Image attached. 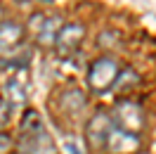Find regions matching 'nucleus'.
Returning <instances> with one entry per match:
<instances>
[{
  "label": "nucleus",
  "mask_w": 156,
  "mask_h": 154,
  "mask_svg": "<svg viewBox=\"0 0 156 154\" xmlns=\"http://www.w3.org/2000/svg\"><path fill=\"white\" fill-rule=\"evenodd\" d=\"M19 149L21 154H38L43 152V147L45 149H52V142H50V135L45 130V126L40 121L38 112H33L29 109L24 119H21V128H19Z\"/></svg>",
  "instance_id": "f257e3e1"
},
{
  "label": "nucleus",
  "mask_w": 156,
  "mask_h": 154,
  "mask_svg": "<svg viewBox=\"0 0 156 154\" xmlns=\"http://www.w3.org/2000/svg\"><path fill=\"white\" fill-rule=\"evenodd\" d=\"M111 123L121 128V130H126V133H135L140 135L142 133V128H144L147 119H144V109L140 107V102L135 100H128V97H121L114 109H111Z\"/></svg>",
  "instance_id": "f03ea898"
},
{
  "label": "nucleus",
  "mask_w": 156,
  "mask_h": 154,
  "mask_svg": "<svg viewBox=\"0 0 156 154\" xmlns=\"http://www.w3.org/2000/svg\"><path fill=\"white\" fill-rule=\"evenodd\" d=\"M118 71H121V67H118V62L114 57H99V59H95V62L90 64V69H88V76H85L88 88L92 90V93H97V95L107 93L109 88H114Z\"/></svg>",
  "instance_id": "7ed1b4c3"
},
{
  "label": "nucleus",
  "mask_w": 156,
  "mask_h": 154,
  "mask_svg": "<svg viewBox=\"0 0 156 154\" xmlns=\"http://www.w3.org/2000/svg\"><path fill=\"white\" fill-rule=\"evenodd\" d=\"M111 116H109L107 109H97L95 114L88 119V123H85V145H88V149L92 152H97V149H104V145H107V138H109V130H111Z\"/></svg>",
  "instance_id": "20e7f679"
},
{
  "label": "nucleus",
  "mask_w": 156,
  "mask_h": 154,
  "mask_svg": "<svg viewBox=\"0 0 156 154\" xmlns=\"http://www.w3.org/2000/svg\"><path fill=\"white\" fill-rule=\"evenodd\" d=\"M140 149H142L140 135L126 133V130H121L116 126H111L107 145H104V152H109V154H140Z\"/></svg>",
  "instance_id": "39448f33"
},
{
  "label": "nucleus",
  "mask_w": 156,
  "mask_h": 154,
  "mask_svg": "<svg viewBox=\"0 0 156 154\" xmlns=\"http://www.w3.org/2000/svg\"><path fill=\"white\" fill-rule=\"evenodd\" d=\"M31 26L36 29V40H38V45L48 48V45H55V38H57L59 29H62L64 24H62V17H59V14H55V17L33 14V17H31Z\"/></svg>",
  "instance_id": "423d86ee"
},
{
  "label": "nucleus",
  "mask_w": 156,
  "mask_h": 154,
  "mask_svg": "<svg viewBox=\"0 0 156 154\" xmlns=\"http://www.w3.org/2000/svg\"><path fill=\"white\" fill-rule=\"evenodd\" d=\"M85 38V26L83 24H64L59 29L57 38H55V48L59 55H71L80 48V43Z\"/></svg>",
  "instance_id": "0eeeda50"
},
{
  "label": "nucleus",
  "mask_w": 156,
  "mask_h": 154,
  "mask_svg": "<svg viewBox=\"0 0 156 154\" xmlns=\"http://www.w3.org/2000/svg\"><path fill=\"white\" fill-rule=\"evenodd\" d=\"M24 38V29L14 21H2L0 24V55H7L17 48Z\"/></svg>",
  "instance_id": "6e6552de"
},
{
  "label": "nucleus",
  "mask_w": 156,
  "mask_h": 154,
  "mask_svg": "<svg viewBox=\"0 0 156 154\" xmlns=\"http://www.w3.org/2000/svg\"><path fill=\"white\" fill-rule=\"evenodd\" d=\"M59 107H62L64 114L78 116L83 109H85V93L78 90V88H69V90H64L62 97H59Z\"/></svg>",
  "instance_id": "1a4fd4ad"
},
{
  "label": "nucleus",
  "mask_w": 156,
  "mask_h": 154,
  "mask_svg": "<svg viewBox=\"0 0 156 154\" xmlns=\"http://www.w3.org/2000/svg\"><path fill=\"white\" fill-rule=\"evenodd\" d=\"M2 100H5L10 107H21L24 102H26V90L21 88L19 81L10 78V81L5 83V97H2Z\"/></svg>",
  "instance_id": "9d476101"
},
{
  "label": "nucleus",
  "mask_w": 156,
  "mask_h": 154,
  "mask_svg": "<svg viewBox=\"0 0 156 154\" xmlns=\"http://www.w3.org/2000/svg\"><path fill=\"white\" fill-rule=\"evenodd\" d=\"M137 83H140V76H137L135 69H121V71H118V76H116V83H114V88L123 93V90L135 88Z\"/></svg>",
  "instance_id": "9b49d317"
},
{
  "label": "nucleus",
  "mask_w": 156,
  "mask_h": 154,
  "mask_svg": "<svg viewBox=\"0 0 156 154\" xmlns=\"http://www.w3.org/2000/svg\"><path fill=\"white\" fill-rule=\"evenodd\" d=\"M10 112H12V107L0 97V128H5V126L10 123Z\"/></svg>",
  "instance_id": "f8f14e48"
},
{
  "label": "nucleus",
  "mask_w": 156,
  "mask_h": 154,
  "mask_svg": "<svg viewBox=\"0 0 156 154\" xmlns=\"http://www.w3.org/2000/svg\"><path fill=\"white\" fill-rule=\"evenodd\" d=\"M10 147H12V138L5 135V133H0V154H5Z\"/></svg>",
  "instance_id": "ddd939ff"
},
{
  "label": "nucleus",
  "mask_w": 156,
  "mask_h": 154,
  "mask_svg": "<svg viewBox=\"0 0 156 154\" xmlns=\"http://www.w3.org/2000/svg\"><path fill=\"white\" fill-rule=\"evenodd\" d=\"M66 149H69L71 154H83V149H80V147H76V142H73L71 138H66Z\"/></svg>",
  "instance_id": "4468645a"
}]
</instances>
